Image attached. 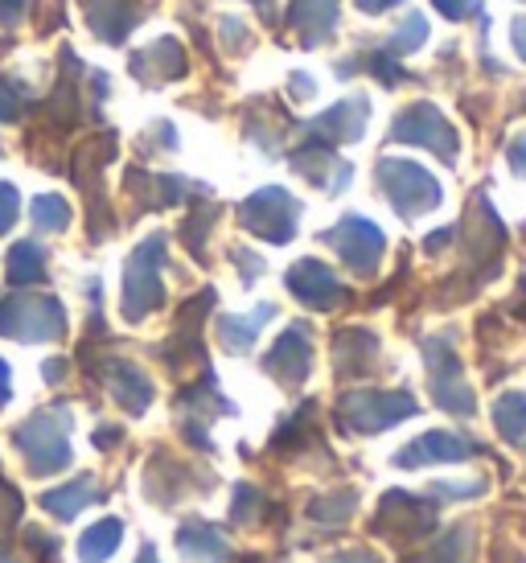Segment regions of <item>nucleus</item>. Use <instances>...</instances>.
Returning <instances> with one entry per match:
<instances>
[{"label":"nucleus","instance_id":"nucleus-1","mask_svg":"<svg viewBox=\"0 0 526 563\" xmlns=\"http://www.w3.org/2000/svg\"><path fill=\"white\" fill-rule=\"evenodd\" d=\"M374 181L383 189V198L391 202V210L399 214L403 222H416L424 219L428 210L440 206V181L432 173L416 165V161H403V157H383L374 165Z\"/></svg>","mask_w":526,"mask_h":563},{"label":"nucleus","instance_id":"nucleus-2","mask_svg":"<svg viewBox=\"0 0 526 563\" xmlns=\"http://www.w3.org/2000/svg\"><path fill=\"white\" fill-rule=\"evenodd\" d=\"M424 366H428L432 404L440 407V411L457 416V420H473V416H478V395L464 383L461 354L452 350V333L424 338Z\"/></svg>","mask_w":526,"mask_h":563},{"label":"nucleus","instance_id":"nucleus-3","mask_svg":"<svg viewBox=\"0 0 526 563\" xmlns=\"http://www.w3.org/2000/svg\"><path fill=\"white\" fill-rule=\"evenodd\" d=\"M419 404L416 395L407 391H371V387H358L346 391L338 399V423L346 432L358 437H374V432H387L403 420H416Z\"/></svg>","mask_w":526,"mask_h":563},{"label":"nucleus","instance_id":"nucleus-4","mask_svg":"<svg viewBox=\"0 0 526 563\" xmlns=\"http://www.w3.org/2000/svg\"><path fill=\"white\" fill-rule=\"evenodd\" d=\"M165 251H169V239L161 235V231L132 251V260L124 267V305H120L128 321H144V317L165 305V284H161Z\"/></svg>","mask_w":526,"mask_h":563},{"label":"nucleus","instance_id":"nucleus-5","mask_svg":"<svg viewBox=\"0 0 526 563\" xmlns=\"http://www.w3.org/2000/svg\"><path fill=\"white\" fill-rule=\"evenodd\" d=\"M66 437H70V416H66L63 407L37 411L33 420H25L13 432L17 449L25 456V465H30V473H37V477H50V473H58L70 465V440Z\"/></svg>","mask_w":526,"mask_h":563},{"label":"nucleus","instance_id":"nucleus-6","mask_svg":"<svg viewBox=\"0 0 526 563\" xmlns=\"http://www.w3.org/2000/svg\"><path fill=\"white\" fill-rule=\"evenodd\" d=\"M239 222L243 231L260 235L263 243H293L296 239V222H300V202L284 186H263L255 189L251 198L239 202Z\"/></svg>","mask_w":526,"mask_h":563},{"label":"nucleus","instance_id":"nucleus-7","mask_svg":"<svg viewBox=\"0 0 526 563\" xmlns=\"http://www.w3.org/2000/svg\"><path fill=\"white\" fill-rule=\"evenodd\" d=\"M387 141L395 144H416V148H428L436 157L445 161V165H457V153H461V136H457V128L440 115V108L432 103H407V108L391 120V132Z\"/></svg>","mask_w":526,"mask_h":563},{"label":"nucleus","instance_id":"nucleus-8","mask_svg":"<svg viewBox=\"0 0 526 563\" xmlns=\"http://www.w3.org/2000/svg\"><path fill=\"white\" fill-rule=\"evenodd\" d=\"M321 243L333 247V255L362 280H371L387 255V235L362 214H346L341 222H333L329 231H321Z\"/></svg>","mask_w":526,"mask_h":563},{"label":"nucleus","instance_id":"nucleus-9","mask_svg":"<svg viewBox=\"0 0 526 563\" xmlns=\"http://www.w3.org/2000/svg\"><path fill=\"white\" fill-rule=\"evenodd\" d=\"M0 333L17 338V342H58L66 333L63 305L54 297H37V292H17L0 309Z\"/></svg>","mask_w":526,"mask_h":563},{"label":"nucleus","instance_id":"nucleus-10","mask_svg":"<svg viewBox=\"0 0 526 563\" xmlns=\"http://www.w3.org/2000/svg\"><path fill=\"white\" fill-rule=\"evenodd\" d=\"M284 284H288V292H293L305 309H313V313H333V309H341V305L350 300V288H346V284L338 280V272L329 264H321V260H296V264L288 267Z\"/></svg>","mask_w":526,"mask_h":563},{"label":"nucleus","instance_id":"nucleus-11","mask_svg":"<svg viewBox=\"0 0 526 563\" xmlns=\"http://www.w3.org/2000/svg\"><path fill=\"white\" fill-rule=\"evenodd\" d=\"M436 510H440L436 501L395 489V494H383V501H379L374 531L391 534V539H424V534H432V527H436Z\"/></svg>","mask_w":526,"mask_h":563},{"label":"nucleus","instance_id":"nucleus-12","mask_svg":"<svg viewBox=\"0 0 526 563\" xmlns=\"http://www.w3.org/2000/svg\"><path fill=\"white\" fill-rule=\"evenodd\" d=\"M293 169L317 189H326V194H346L350 181H354V165L341 161L333 153V144L313 141V136H300V144L293 148Z\"/></svg>","mask_w":526,"mask_h":563},{"label":"nucleus","instance_id":"nucleus-13","mask_svg":"<svg viewBox=\"0 0 526 563\" xmlns=\"http://www.w3.org/2000/svg\"><path fill=\"white\" fill-rule=\"evenodd\" d=\"M263 371L276 378L280 387H300L313 371V333L309 325H288L280 333L272 350L263 354Z\"/></svg>","mask_w":526,"mask_h":563},{"label":"nucleus","instance_id":"nucleus-14","mask_svg":"<svg viewBox=\"0 0 526 563\" xmlns=\"http://www.w3.org/2000/svg\"><path fill=\"white\" fill-rule=\"evenodd\" d=\"M481 453L485 449H481L478 440L436 428V432H424L412 444H403L399 453H395V465L399 470H424V465H452V461H469V456H481Z\"/></svg>","mask_w":526,"mask_h":563},{"label":"nucleus","instance_id":"nucleus-15","mask_svg":"<svg viewBox=\"0 0 526 563\" xmlns=\"http://www.w3.org/2000/svg\"><path fill=\"white\" fill-rule=\"evenodd\" d=\"M366 115H371L366 95H350V99L333 103L329 111H321L317 120H309V124H305V136L326 141V144H354L366 136Z\"/></svg>","mask_w":526,"mask_h":563},{"label":"nucleus","instance_id":"nucleus-16","mask_svg":"<svg viewBox=\"0 0 526 563\" xmlns=\"http://www.w3.org/2000/svg\"><path fill=\"white\" fill-rule=\"evenodd\" d=\"M338 16H341V0H293L288 4V25L296 30L305 49L326 46L329 37L338 33Z\"/></svg>","mask_w":526,"mask_h":563},{"label":"nucleus","instance_id":"nucleus-17","mask_svg":"<svg viewBox=\"0 0 526 563\" xmlns=\"http://www.w3.org/2000/svg\"><path fill=\"white\" fill-rule=\"evenodd\" d=\"M83 9H87L95 37L108 46H120L140 21V0H83Z\"/></svg>","mask_w":526,"mask_h":563},{"label":"nucleus","instance_id":"nucleus-18","mask_svg":"<svg viewBox=\"0 0 526 563\" xmlns=\"http://www.w3.org/2000/svg\"><path fill=\"white\" fill-rule=\"evenodd\" d=\"M189 70L186 63V49L177 46L173 37H161V42H153L149 49H140L136 58H132V75H136L144 87H156V82H173L182 79Z\"/></svg>","mask_w":526,"mask_h":563},{"label":"nucleus","instance_id":"nucleus-19","mask_svg":"<svg viewBox=\"0 0 526 563\" xmlns=\"http://www.w3.org/2000/svg\"><path fill=\"white\" fill-rule=\"evenodd\" d=\"M379 362V338L371 329H341L333 338V371L338 378H362Z\"/></svg>","mask_w":526,"mask_h":563},{"label":"nucleus","instance_id":"nucleus-20","mask_svg":"<svg viewBox=\"0 0 526 563\" xmlns=\"http://www.w3.org/2000/svg\"><path fill=\"white\" fill-rule=\"evenodd\" d=\"M103 383L116 395V404L124 407V411H132V416H144V407L153 404V383H149V375L124 358L103 362Z\"/></svg>","mask_w":526,"mask_h":563},{"label":"nucleus","instance_id":"nucleus-21","mask_svg":"<svg viewBox=\"0 0 526 563\" xmlns=\"http://www.w3.org/2000/svg\"><path fill=\"white\" fill-rule=\"evenodd\" d=\"M177 551L189 563H222L231 555V543H227V534L218 531V527L201 522V518H189V522H182V531H177Z\"/></svg>","mask_w":526,"mask_h":563},{"label":"nucleus","instance_id":"nucleus-22","mask_svg":"<svg viewBox=\"0 0 526 563\" xmlns=\"http://www.w3.org/2000/svg\"><path fill=\"white\" fill-rule=\"evenodd\" d=\"M128 189L136 198H144V206H153V210H161V206H182L194 194H206V186H194L186 177H149V173L140 169L128 173Z\"/></svg>","mask_w":526,"mask_h":563},{"label":"nucleus","instance_id":"nucleus-23","mask_svg":"<svg viewBox=\"0 0 526 563\" xmlns=\"http://www.w3.org/2000/svg\"><path fill=\"white\" fill-rule=\"evenodd\" d=\"M272 317H276V305H255L248 317H234V313L218 317V342H222V350H231V354H248Z\"/></svg>","mask_w":526,"mask_h":563},{"label":"nucleus","instance_id":"nucleus-24","mask_svg":"<svg viewBox=\"0 0 526 563\" xmlns=\"http://www.w3.org/2000/svg\"><path fill=\"white\" fill-rule=\"evenodd\" d=\"M99 498H103V489L95 485V477H75V482L63 485V489H50L46 498H42V506H46L50 515L63 518V522H70L78 510H87V506Z\"/></svg>","mask_w":526,"mask_h":563},{"label":"nucleus","instance_id":"nucleus-25","mask_svg":"<svg viewBox=\"0 0 526 563\" xmlns=\"http://www.w3.org/2000/svg\"><path fill=\"white\" fill-rule=\"evenodd\" d=\"M358 63H338V75L341 79H350L354 70H371L374 79L383 82V87H395V82H407L412 75L399 66V58L391 54V49H362V54H354Z\"/></svg>","mask_w":526,"mask_h":563},{"label":"nucleus","instance_id":"nucleus-26","mask_svg":"<svg viewBox=\"0 0 526 563\" xmlns=\"http://www.w3.org/2000/svg\"><path fill=\"white\" fill-rule=\"evenodd\" d=\"M120 539H124V522L120 518H103V522H95L91 531L78 539V560L83 563L111 560L116 548H120Z\"/></svg>","mask_w":526,"mask_h":563},{"label":"nucleus","instance_id":"nucleus-27","mask_svg":"<svg viewBox=\"0 0 526 563\" xmlns=\"http://www.w3.org/2000/svg\"><path fill=\"white\" fill-rule=\"evenodd\" d=\"M473 539H478L473 522H461V527H452L445 539H436L416 563H469L473 560Z\"/></svg>","mask_w":526,"mask_h":563},{"label":"nucleus","instance_id":"nucleus-28","mask_svg":"<svg viewBox=\"0 0 526 563\" xmlns=\"http://www.w3.org/2000/svg\"><path fill=\"white\" fill-rule=\"evenodd\" d=\"M494 428L502 432L506 444L526 449V395L506 391L502 399H497L494 404Z\"/></svg>","mask_w":526,"mask_h":563},{"label":"nucleus","instance_id":"nucleus-29","mask_svg":"<svg viewBox=\"0 0 526 563\" xmlns=\"http://www.w3.org/2000/svg\"><path fill=\"white\" fill-rule=\"evenodd\" d=\"M358 510V489H333V494H321V498L309 501L305 515L321 527H346Z\"/></svg>","mask_w":526,"mask_h":563},{"label":"nucleus","instance_id":"nucleus-30","mask_svg":"<svg viewBox=\"0 0 526 563\" xmlns=\"http://www.w3.org/2000/svg\"><path fill=\"white\" fill-rule=\"evenodd\" d=\"M9 280L17 288H30V284L46 280V251L37 247V243H17L9 251Z\"/></svg>","mask_w":526,"mask_h":563},{"label":"nucleus","instance_id":"nucleus-31","mask_svg":"<svg viewBox=\"0 0 526 563\" xmlns=\"http://www.w3.org/2000/svg\"><path fill=\"white\" fill-rule=\"evenodd\" d=\"M33 227L37 231H66L70 227V206H66V198H58V194H42V198H33Z\"/></svg>","mask_w":526,"mask_h":563},{"label":"nucleus","instance_id":"nucleus-32","mask_svg":"<svg viewBox=\"0 0 526 563\" xmlns=\"http://www.w3.org/2000/svg\"><path fill=\"white\" fill-rule=\"evenodd\" d=\"M428 42V16L424 13H407L403 16V25L395 33H391L387 49L391 54H412V49H419Z\"/></svg>","mask_w":526,"mask_h":563},{"label":"nucleus","instance_id":"nucleus-33","mask_svg":"<svg viewBox=\"0 0 526 563\" xmlns=\"http://www.w3.org/2000/svg\"><path fill=\"white\" fill-rule=\"evenodd\" d=\"M263 510V494L255 489V485L239 482L234 485V501H231V522H239V527H248V522H255Z\"/></svg>","mask_w":526,"mask_h":563},{"label":"nucleus","instance_id":"nucleus-34","mask_svg":"<svg viewBox=\"0 0 526 563\" xmlns=\"http://www.w3.org/2000/svg\"><path fill=\"white\" fill-rule=\"evenodd\" d=\"M215 219H218V206H210V210H201V214H189V222L182 227V235H186L194 255H201V247H206V231L215 227Z\"/></svg>","mask_w":526,"mask_h":563},{"label":"nucleus","instance_id":"nucleus-35","mask_svg":"<svg viewBox=\"0 0 526 563\" xmlns=\"http://www.w3.org/2000/svg\"><path fill=\"white\" fill-rule=\"evenodd\" d=\"M21 103H25V87L13 79H0V120H17Z\"/></svg>","mask_w":526,"mask_h":563},{"label":"nucleus","instance_id":"nucleus-36","mask_svg":"<svg viewBox=\"0 0 526 563\" xmlns=\"http://www.w3.org/2000/svg\"><path fill=\"white\" fill-rule=\"evenodd\" d=\"M231 260L239 264V272H243V284H248V288H251L255 280H260L263 267H267V264H263V255H255V251H248V247H234V251H231Z\"/></svg>","mask_w":526,"mask_h":563},{"label":"nucleus","instance_id":"nucleus-37","mask_svg":"<svg viewBox=\"0 0 526 563\" xmlns=\"http://www.w3.org/2000/svg\"><path fill=\"white\" fill-rule=\"evenodd\" d=\"M485 494V482H469V485H461V482H436L432 485V498H481Z\"/></svg>","mask_w":526,"mask_h":563},{"label":"nucleus","instance_id":"nucleus-38","mask_svg":"<svg viewBox=\"0 0 526 563\" xmlns=\"http://www.w3.org/2000/svg\"><path fill=\"white\" fill-rule=\"evenodd\" d=\"M17 206H21L17 189L9 186V181H0V235H4V231L17 222Z\"/></svg>","mask_w":526,"mask_h":563},{"label":"nucleus","instance_id":"nucleus-39","mask_svg":"<svg viewBox=\"0 0 526 563\" xmlns=\"http://www.w3.org/2000/svg\"><path fill=\"white\" fill-rule=\"evenodd\" d=\"M432 4H436V13L449 16V21H464L469 13H478L481 9L478 0H432Z\"/></svg>","mask_w":526,"mask_h":563},{"label":"nucleus","instance_id":"nucleus-40","mask_svg":"<svg viewBox=\"0 0 526 563\" xmlns=\"http://www.w3.org/2000/svg\"><path fill=\"white\" fill-rule=\"evenodd\" d=\"M506 157H511L514 177H526V132H518V136H514L511 148H506Z\"/></svg>","mask_w":526,"mask_h":563},{"label":"nucleus","instance_id":"nucleus-41","mask_svg":"<svg viewBox=\"0 0 526 563\" xmlns=\"http://www.w3.org/2000/svg\"><path fill=\"white\" fill-rule=\"evenodd\" d=\"M288 95H293V99H313V95H317V82H313L309 75H293V79H288Z\"/></svg>","mask_w":526,"mask_h":563},{"label":"nucleus","instance_id":"nucleus-42","mask_svg":"<svg viewBox=\"0 0 526 563\" xmlns=\"http://www.w3.org/2000/svg\"><path fill=\"white\" fill-rule=\"evenodd\" d=\"M21 13H25V0H0V21L4 25H17Z\"/></svg>","mask_w":526,"mask_h":563},{"label":"nucleus","instance_id":"nucleus-43","mask_svg":"<svg viewBox=\"0 0 526 563\" xmlns=\"http://www.w3.org/2000/svg\"><path fill=\"white\" fill-rule=\"evenodd\" d=\"M362 13H387V9H395V4H403V0H354Z\"/></svg>","mask_w":526,"mask_h":563},{"label":"nucleus","instance_id":"nucleus-44","mask_svg":"<svg viewBox=\"0 0 526 563\" xmlns=\"http://www.w3.org/2000/svg\"><path fill=\"white\" fill-rule=\"evenodd\" d=\"M511 37H514V49H518V58L526 63V16H518V21H514Z\"/></svg>","mask_w":526,"mask_h":563},{"label":"nucleus","instance_id":"nucleus-45","mask_svg":"<svg viewBox=\"0 0 526 563\" xmlns=\"http://www.w3.org/2000/svg\"><path fill=\"white\" fill-rule=\"evenodd\" d=\"M329 563H383L374 551H346V555H338V560H329Z\"/></svg>","mask_w":526,"mask_h":563},{"label":"nucleus","instance_id":"nucleus-46","mask_svg":"<svg viewBox=\"0 0 526 563\" xmlns=\"http://www.w3.org/2000/svg\"><path fill=\"white\" fill-rule=\"evenodd\" d=\"M116 440H120V428H99V432H95V444H99V449H111Z\"/></svg>","mask_w":526,"mask_h":563},{"label":"nucleus","instance_id":"nucleus-47","mask_svg":"<svg viewBox=\"0 0 526 563\" xmlns=\"http://www.w3.org/2000/svg\"><path fill=\"white\" fill-rule=\"evenodd\" d=\"M63 375H66V362H63V358L46 362V378H50V383H58Z\"/></svg>","mask_w":526,"mask_h":563},{"label":"nucleus","instance_id":"nucleus-48","mask_svg":"<svg viewBox=\"0 0 526 563\" xmlns=\"http://www.w3.org/2000/svg\"><path fill=\"white\" fill-rule=\"evenodd\" d=\"M0 404H9V366L0 362Z\"/></svg>","mask_w":526,"mask_h":563},{"label":"nucleus","instance_id":"nucleus-49","mask_svg":"<svg viewBox=\"0 0 526 563\" xmlns=\"http://www.w3.org/2000/svg\"><path fill=\"white\" fill-rule=\"evenodd\" d=\"M136 563H156V551L149 548V543H144V548H140V560Z\"/></svg>","mask_w":526,"mask_h":563},{"label":"nucleus","instance_id":"nucleus-50","mask_svg":"<svg viewBox=\"0 0 526 563\" xmlns=\"http://www.w3.org/2000/svg\"><path fill=\"white\" fill-rule=\"evenodd\" d=\"M251 4H255L260 13H272V0H251Z\"/></svg>","mask_w":526,"mask_h":563},{"label":"nucleus","instance_id":"nucleus-51","mask_svg":"<svg viewBox=\"0 0 526 563\" xmlns=\"http://www.w3.org/2000/svg\"><path fill=\"white\" fill-rule=\"evenodd\" d=\"M251 563H263V560H251Z\"/></svg>","mask_w":526,"mask_h":563},{"label":"nucleus","instance_id":"nucleus-52","mask_svg":"<svg viewBox=\"0 0 526 563\" xmlns=\"http://www.w3.org/2000/svg\"><path fill=\"white\" fill-rule=\"evenodd\" d=\"M4 563H13V560H4Z\"/></svg>","mask_w":526,"mask_h":563}]
</instances>
